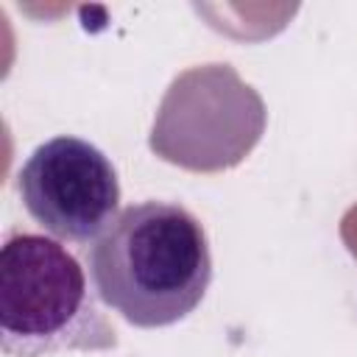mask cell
Returning a JSON list of instances; mask_svg holds the SVG:
<instances>
[{
	"label": "cell",
	"mask_w": 357,
	"mask_h": 357,
	"mask_svg": "<svg viewBox=\"0 0 357 357\" xmlns=\"http://www.w3.org/2000/svg\"><path fill=\"white\" fill-rule=\"evenodd\" d=\"M86 265L98 298L139 329L184 321L212 282V251L201 220L170 201L120 209L89 243Z\"/></svg>",
	"instance_id": "obj_1"
},
{
	"label": "cell",
	"mask_w": 357,
	"mask_h": 357,
	"mask_svg": "<svg viewBox=\"0 0 357 357\" xmlns=\"http://www.w3.org/2000/svg\"><path fill=\"white\" fill-rule=\"evenodd\" d=\"M0 343L11 357L106 351L114 326L100 315L81 262L53 237L17 231L0 248Z\"/></svg>",
	"instance_id": "obj_2"
},
{
	"label": "cell",
	"mask_w": 357,
	"mask_h": 357,
	"mask_svg": "<svg viewBox=\"0 0 357 357\" xmlns=\"http://www.w3.org/2000/svg\"><path fill=\"white\" fill-rule=\"evenodd\" d=\"M17 190L28 215L67 243H95L120 215V181L112 159L73 134L36 145L17 173Z\"/></svg>",
	"instance_id": "obj_4"
},
{
	"label": "cell",
	"mask_w": 357,
	"mask_h": 357,
	"mask_svg": "<svg viewBox=\"0 0 357 357\" xmlns=\"http://www.w3.org/2000/svg\"><path fill=\"white\" fill-rule=\"evenodd\" d=\"M268 109L231 64H198L178 73L162 95L148 148L192 173L237 167L262 139Z\"/></svg>",
	"instance_id": "obj_3"
}]
</instances>
